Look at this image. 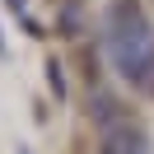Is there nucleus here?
<instances>
[{
  "label": "nucleus",
  "mask_w": 154,
  "mask_h": 154,
  "mask_svg": "<svg viewBox=\"0 0 154 154\" xmlns=\"http://www.w3.org/2000/svg\"><path fill=\"white\" fill-rule=\"evenodd\" d=\"M94 122H98V154H149V131H145V122L131 107H122L117 98L98 94Z\"/></svg>",
  "instance_id": "2"
},
{
  "label": "nucleus",
  "mask_w": 154,
  "mask_h": 154,
  "mask_svg": "<svg viewBox=\"0 0 154 154\" xmlns=\"http://www.w3.org/2000/svg\"><path fill=\"white\" fill-rule=\"evenodd\" d=\"M103 47L122 84H131L135 94H154V28L135 0H112L103 23Z\"/></svg>",
  "instance_id": "1"
}]
</instances>
